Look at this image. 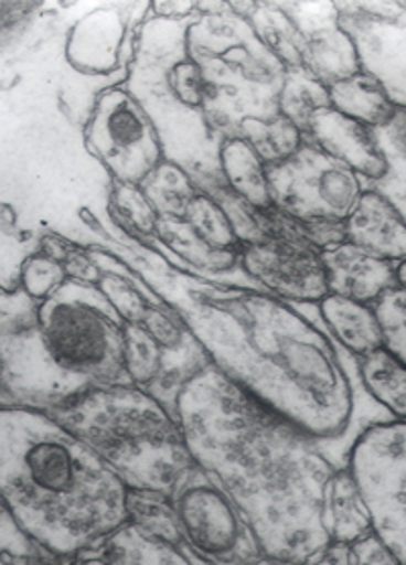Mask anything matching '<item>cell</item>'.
<instances>
[{"instance_id":"obj_1","label":"cell","mask_w":406,"mask_h":565,"mask_svg":"<svg viewBox=\"0 0 406 565\" xmlns=\"http://www.w3.org/2000/svg\"><path fill=\"white\" fill-rule=\"evenodd\" d=\"M175 419L193 462L228 492L267 555L307 564L330 545L331 462L316 437L207 364L179 393Z\"/></svg>"},{"instance_id":"obj_2","label":"cell","mask_w":406,"mask_h":565,"mask_svg":"<svg viewBox=\"0 0 406 565\" xmlns=\"http://www.w3.org/2000/svg\"><path fill=\"white\" fill-rule=\"evenodd\" d=\"M212 364L318 441L345 436L357 412L340 350L285 301L207 291L179 306Z\"/></svg>"},{"instance_id":"obj_3","label":"cell","mask_w":406,"mask_h":565,"mask_svg":"<svg viewBox=\"0 0 406 565\" xmlns=\"http://www.w3.org/2000/svg\"><path fill=\"white\" fill-rule=\"evenodd\" d=\"M0 490L21 529L67 557L128 523L125 482L79 437L38 409L0 412Z\"/></svg>"},{"instance_id":"obj_4","label":"cell","mask_w":406,"mask_h":565,"mask_svg":"<svg viewBox=\"0 0 406 565\" xmlns=\"http://www.w3.org/2000/svg\"><path fill=\"white\" fill-rule=\"evenodd\" d=\"M4 407L57 409L106 386L132 385L125 369V320L94 282L70 279L23 309L2 308Z\"/></svg>"},{"instance_id":"obj_5","label":"cell","mask_w":406,"mask_h":565,"mask_svg":"<svg viewBox=\"0 0 406 565\" xmlns=\"http://www.w3.org/2000/svg\"><path fill=\"white\" fill-rule=\"evenodd\" d=\"M193 17H154L142 25L128 64L127 90L151 118L167 161L185 169L202 190L224 178L217 157L222 139L207 122L202 70L188 50Z\"/></svg>"},{"instance_id":"obj_6","label":"cell","mask_w":406,"mask_h":565,"mask_svg":"<svg viewBox=\"0 0 406 565\" xmlns=\"http://www.w3.org/2000/svg\"><path fill=\"white\" fill-rule=\"evenodd\" d=\"M45 413L96 451L128 490L171 497L195 463L175 415L139 386L96 388Z\"/></svg>"},{"instance_id":"obj_7","label":"cell","mask_w":406,"mask_h":565,"mask_svg":"<svg viewBox=\"0 0 406 565\" xmlns=\"http://www.w3.org/2000/svg\"><path fill=\"white\" fill-rule=\"evenodd\" d=\"M197 14L188 29V50L202 70L205 116L224 141L238 137L244 120L279 115L287 67L241 13Z\"/></svg>"},{"instance_id":"obj_8","label":"cell","mask_w":406,"mask_h":565,"mask_svg":"<svg viewBox=\"0 0 406 565\" xmlns=\"http://www.w3.org/2000/svg\"><path fill=\"white\" fill-rule=\"evenodd\" d=\"M171 502L195 564L253 565L267 555L241 507L197 463L181 476Z\"/></svg>"},{"instance_id":"obj_9","label":"cell","mask_w":406,"mask_h":565,"mask_svg":"<svg viewBox=\"0 0 406 565\" xmlns=\"http://www.w3.org/2000/svg\"><path fill=\"white\" fill-rule=\"evenodd\" d=\"M374 535L406 565V422L366 429L348 454Z\"/></svg>"},{"instance_id":"obj_10","label":"cell","mask_w":406,"mask_h":565,"mask_svg":"<svg viewBox=\"0 0 406 565\" xmlns=\"http://www.w3.org/2000/svg\"><path fill=\"white\" fill-rule=\"evenodd\" d=\"M267 178L273 206L297 220L345 222L366 192L357 173L311 141L279 166H268Z\"/></svg>"},{"instance_id":"obj_11","label":"cell","mask_w":406,"mask_h":565,"mask_svg":"<svg viewBox=\"0 0 406 565\" xmlns=\"http://www.w3.org/2000/svg\"><path fill=\"white\" fill-rule=\"evenodd\" d=\"M86 145L118 183L140 185L165 161L151 118L127 88H108L96 98Z\"/></svg>"},{"instance_id":"obj_12","label":"cell","mask_w":406,"mask_h":565,"mask_svg":"<svg viewBox=\"0 0 406 565\" xmlns=\"http://www.w3.org/2000/svg\"><path fill=\"white\" fill-rule=\"evenodd\" d=\"M242 269L280 301L321 303L330 296L321 250L304 243L267 236L242 248Z\"/></svg>"},{"instance_id":"obj_13","label":"cell","mask_w":406,"mask_h":565,"mask_svg":"<svg viewBox=\"0 0 406 565\" xmlns=\"http://www.w3.org/2000/svg\"><path fill=\"white\" fill-rule=\"evenodd\" d=\"M338 14L340 25L354 38L364 72L381 82L398 108H406V11L391 19L362 17L340 9Z\"/></svg>"},{"instance_id":"obj_14","label":"cell","mask_w":406,"mask_h":565,"mask_svg":"<svg viewBox=\"0 0 406 565\" xmlns=\"http://www.w3.org/2000/svg\"><path fill=\"white\" fill-rule=\"evenodd\" d=\"M304 139L318 145L321 151L331 154L333 159L342 161L345 168L362 178L364 185L382 180L386 173V161L376 132L331 106L316 113Z\"/></svg>"},{"instance_id":"obj_15","label":"cell","mask_w":406,"mask_h":565,"mask_svg":"<svg viewBox=\"0 0 406 565\" xmlns=\"http://www.w3.org/2000/svg\"><path fill=\"white\" fill-rule=\"evenodd\" d=\"M330 294L374 306L378 297L396 287V263L372 255L368 250L343 243L321 253Z\"/></svg>"},{"instance_id":"obj_16","label":"cell","mask_w":406,"mask_h":565,"mask_svg":"<svg viewBox=\"0 0 406 565\" xmlns=\"http://www.w3.org/2000/svg\"><path fill=\"white\" fill-rule=\"evenodd\" d=\"M348 243L376 257L400 263L406 258V220L381 192L366 188L352 216L345 220Z\"/></svg>"},{"instance_id":"obj_17","label":"cell","mask_w":406,"mask_h":565,"mask_svg":"<svg viewBox=\"0 0 406 565\" xmlns=\"http://www.w3.org/2000/svg\"><path fill=\"white\" fill-rule=\"evenodd\" d=\"M125 35L127 25L116 11L86 14L67 38V62L82 74L106 76L118 67Z\"/></svg>"},{"instance_id":"obj_18","label":"cell","mask_w":406,"mask_h":565,"mask_svg":"<svg viewBox=\"0 0 406 565\" xmlns=\"http://www.w3.org/2000/svg\"><path fill=\"white\" fill-rule=\"evenodd\" d=\"M304 33L303 67L323 86H335L364 72L354 38L335 19H323Z\"/></svg>"},{"instance_id":"obj_19","label":"cell","mask_w":406,"mask_h":565,"mask_svg":"<svg viewBox=\"0 0 406 565\" xmlns=\"http://www.w3.org/2000/svg\"><path fill=\"white\" fill-rule=\"evenodd\" d=\"M74 565H197L190 553L154 540L135 525H122L86 552L77 553Z\"/></svg>"},{"instance_id":"obj_20","label":"cell","mask_w":406,"mask_h":565,"mask_svg":"<svg viewBox=\"0 0 406 565\" xmlns=\"http://www.w3.org/2000/svg\"><path fill=\"white\" fill-rule=\"evenodd\" d=\"M323 521L330 540L335 543L355 545L374 533L368 504L348 466L338 468L331 476L323 502Z\"/></svg>"},{"instance_id":"obj_21","label":"cell","mask_w":406,"mask_h":565,"mask_svg":"<svg viewBox=\"0 0 406 565\" xmlns=\"http://www.w3.org/2000/svg\"><path fill=\"white\" fill-rule=\"evenodd\" d=\"M321 318L325 321L333 340L354 359H362L370 352L384 348L381 326L374 308L342 296L325 297L319 303Z\"/></svg>"},{"instance_id":"obj_22","label":"cell","mask_w":406,"mask_h":565,"mask_svg":"<svg viewBox=\"0 0 406 565\" xmlns=\"http://www.w3.org/2000/svg\"><path fill=\"white\" fill-rule=\"evenodd\" d=\"M220 171L228 190L258 210H270L267 166L253 145L242 137H229L220 145Z\"/></svg>"},{"instance_id":"obj_23","label":"cell","mask_w":406,"mask_h":565,"mask_svg":"<svg viewBox=\"0 0 406 565\" xmlns=\"http://www.w3.org/2000/svg\"><path fill=\"white\" fill-rule=\"evenodd\" d=\"M234 9H242L256 35L287 70H301L304 55V33L291 14L285 13L279 4L270 2H232Z\"/></svg>"},{"instance_id":"obj_24","label":"cell","mask_w":406,"mask_h":565,"mask_svg":"<svg viewBox=\"0 0 406 565\" xmlns=\"http://www.w3.org/2000/svg\"><path fill=\"white\" fill-rule=\"evenodd\" d=\"M330 103L338 113L354 118L372 130L384 127L398 108L386 88L368 72H360L331 86Z\"/></svg>"},{"instance_id":"obj_25","label":"cell","mask_w":406,"mask_h":565,"mask_svg":"<svg viewBox=\"0 0 406 565\" xmlns=\"http://www.w3.org/2000/svg\"><path fill=\"white\" fill-rule=\"evenodd\" d=\"M357 379L372 401L393 417L406 422V364L386 348L357 359Z\"/></svg>"},{"instance_id":"obj_26","label":"cell","mask_w":406,"mask_h":565,"mask_svg":"<svg viewBox=\"0 0 406 565\" xmlns=\"http://www.w3.org/2000/svg\"><path fill=\"white\" fill-rule=\"evenodd\" d=\"M374 132L386 161V173L366 188L381 192L406 220V108H396L393 118Z\"/></svg>"},{"instance_id":"obj_27","label":"cell","mask_w":406,"mask_h":565,"mask_svg":"<svg viewBox=\"0 0 406 565\" xmlns=\"http://www.w3.org/2000/svg\"><path fill=\"white\" fill-rule=\"evenodd\" d=\"M125 369L132 385L159 401L165 383V352L140 321L125 323Z\"/></svg>"},{"instance_id":"obj_28","label":"cell","mask_w":406,"mask_h":565,"mask_svg":"<svg viewBox=\"0 0 406 565\" xmlns=\"http://www.w3.org/2000/svg\"><path fill=\"white\" fill-rule=\"evenodd\" d=\"M140 188L151 200L159 218H185L191 202L200 193L190 173L167 159L140 183Z\"/></svg>"},{"instance_id":"obj_29","label":"cell","mask_w":406,"mask_h":565,"mask_svg":"<svg viewBox=\"0 0 406 565\" xmlns=\"http://www.w3.org/2000/svg\"><path fill=\"white\" fill-rule=\"evenodd\" d=\"M127 514L128 523L142 533L183 550L181 529L171 497L151 490H128Z\"/></svg>"},{"instance_id":"obj_30","label":"cell","mask_w":406,"mask_h":565,"mask_svg":"<svg viewBox=\"0 0 406 565\" xmlns=\"http://www.w3.org/2000/svg\"><path fill=\"white\" fill-rule=\"evenodd\" d=\"M238 137L253 145L254 151L260 154L267 168L287 161L307 141L303 130L292 125L291 120L280 113L268 120H258V118L244 120Z\"/></svg>"},{"instance_id":"obj_31","label":"cell","mask_w":406,"mask_h":565,"mask_svg":"<svg viewBox=\"0 0 406 565\" xmlns=\"http://www.w3.org/2000/svg\"><path fill=\"white\" fill-rule=\"evenodd\" d=\"M330 88L311 76L304 67L287 70L279 96V113L307 135L311 118L321 108H330Z\"/></svg>"},{"instance_id":"obj_32","label":"cell","mask_w":406,"mask_h":565,"mask_svg":"<svg viewBox=\"0 0 406 565\" xmlns=\"http://www.w3.org/2000/svg\"><path fill=\"white\" fill-rule=\"evenodd\" d=\"M157 236L175 255L185 258L193 267L205 270V273H226L241 263V257L224 255V253H217L214 248L203 245L202 241L191 232L190 224L185 222V218H159Z\"/></svg>"},{"instance_id":"obj_33","label":"cell","mask_w":406,"mask_h":565,"mask_svg":"<svg viewBox=\"0 0 406 565\" xmlns=\"http://www.w3.org/2000/svg\"><path fill=\"white\" fill-rule=\"evenodd\" d=\"M185 222L190 224L191 232L202 241L203 245L224 255L242 257L244 246L241 238L232 228L224 207L220 206L210 193L200 190L185 214Z\"/></svg>"},{"instance_id":"obj_34","label":"cell","mask_w":406,"mask_h":565,"mask_svg":"<svg viewBox=\"0 0 406 565\" xmlns=\"http://www.w3.org/2000/svg\"><path fill=\"white\" fill-rule=\"evenodd\" d=\"M202 192L210 193L220 206L224 207L232 228L241 238L242 246L253 245L263 238H267V226H265V210H258L241 195L228 190L224 181L207 183L203 185Z\"/></svg>"},{"instance_id":"obj_35","label":"cell","mask_w":406,"mask_h":565,"mask_svg":"<svg viewBox=\"0 0 406 565\" xmlns=\"http://www.w3.org/2000/svg\"><path fill=\"white\" fill-rule=\"evenodd\" d=\"M110 206L115 210L118 220L128 226L130 231L139 232L145 236L157 234L159 214L152 207L151 200L142 192L140 185L132 183H118L115 181Z\"/></svg>"},{"instance_id":"obj_36","label":"cell","mask_w":406,"mask_h":565,"mask_svg":"<svg viewBox=\"0 0 406 565\" xmlns=\"http://www.w3.org/2000/svg\"><path fill=\"white\" fill-rule=\"evenodd\" d=\"M19 279H21V291L33 301L43 303L70 281V273L65 269L64 263L47 257L43 253H35L25 258Z\"/></svg>"},{"instance_id":"obj_37","label":"cell","mask_w":406,"mask_h":565,"mask_svg":"<svg viewBox=\"0 0 406 565\" xmlns=\"http://www.w3.org/2000/svg\"><path fill=\"white\" fill-rule=\"evenodd\" d=\"M372 308L381 326L382 344L406 364V289L396 285Z\"/></svg>"},{"instance_id":"obj_38","label":"cell","mask_w":406,"mask_h":565,"mask_svg":"<svg viewBox=\"0 0 406 565\" xmlns=\"http://www.w3.org/2000/svg\"><path fill=\"white\" fill-rule=\"evenodd\" d=\"M41 543L33 540L26 531L13 519L2 507V519H0V565H38V557Z\"/></svg>"},{"instance_id":"obj_39","label":"cell","mask_w":406,"mask_h":565,"mask_svg":"<svg viewBox=\"0 0 406 565\" xmlns=\"http://www.w3.org/2000/svg\"><path fill=\"white\" fill-rule=\"evenodd\" d=\"M98 287H100L101 294L108 297V301L113 303V308L118 311V316L125 320V323H139L152 306L145 297L140 296L130 281L120 275L101 273Z\"/></svg>"},{"instance_id":"obj_40","label":"cell","mask_w":406,"mask_h":565,"mask_svg":"<svg viewBox=\"0 0 406 565\" xmlns=\"http://www.w3.org/2000/svg\"><path fill=\"white\" fill-rule=\"evenodd\" d=\"M304 238L321 253L348 243L345 222L340 220H301Z\"/></svg>"},{"instance_id":"obj_41","label":"cell","mask_w":406,"mask_h":565,"mask_svg":"<svg viewBox=\"0 0 406 565\" xmlns=\"http://www.w3.org/2000/svg\"><path fill=\"white\" fill-rule=\"evenodd\" d=\"M355 565H405L374 533L354 545Z\"/></svg>"},{"instance_id":"obj_42","label":"cell","mask_w":406,"mask_h":565,"mask_svg":"<svg viewBox=\"0 0 406 565\" xmlns=\"http://www.w3.org/2000/svg\"><path fill=\"white\" fill-rule=\"evenodd\" d=\"M304 565H355L354 545L331 541Z\"/></svg>"},{"instance_id":"obj_43","label":"cell","mask_w":406,"mask_h":565,"mask_svg":"<svg viewBox=\"0 0 406 565\" xmlns=\"http://www.w3.org/2000/svg\"><path fill=\"white\" fill-rule=\"evenodd\" d=\"M39 253H43V255H47V257L55 258V260H60V263H67L72 255L76 253L72 246L67 245L65 241L62 238H57V236H45L43 241H41V248H39Z\"/></svg>"},{"instance_id":"obj_44","label":"cell","mask_w":406,"mask_h":565,"mask_svg":"<svg viewBox=\"0 0 406 565\" xmlns=\"http://www.w3.org/2000/svg\"><path fill=\"white\" fill-rule=\"evenodd\" d=\"M253 565H304L297 564V562H291V559H280V557H273V555H265V557H260L256 564Z\"/></svg>"},{"instance_id":"obj_45","label":"cell","mask_w":406,"mask_h":565,"mask_svg":"<svg viewBox=\"0 0 406 565\" xmlns=\"http://www.w3.org/2000/svg\"><path fill=\"white\" fill-rule=\"evenodd\" d=\"M394 267H396V285L406 289V258L400 260V263H396Z\"/></svg>"}]
</instances>
